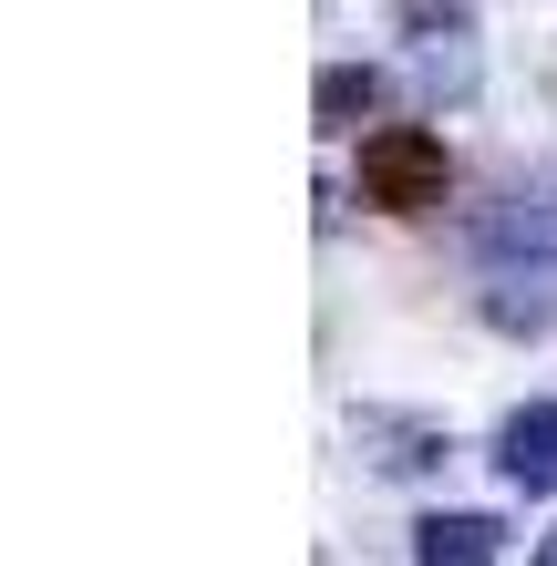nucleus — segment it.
I'll return each instance as SVG.
<instances>
[{
    "label": "nucleus",
    "instance_id": "nucleus-1",
    "mask_svg": "<svg viewBox=\"0 0 557 566\" xmlns=\"http://www.w3.org/2000/svg\"><path fill=\"white\" fill-rule=\"evenodd\" d=\"M475 269L496 279V289H557V207L547 196H506L496 217L475 227Z\"/></svg>",
    "mask_w": 557,
    "mask_h": 566
},
{
    "label": "nucleus",
    "instance_id": "nucleus-2",
    "mask_svg": "<svg viewBox=\"0 0 557 566\" xmlns=\"http://www.w3.org/2000/svg\"><path fill=\"white\" fill-rule=\"evenodd\" d=\"M496 463H506V484H527V494H557V402H527V412H506V432H496Z\"/></svg>",
    "mask_w": 557,
    "mask_h": 566
},
{
    "label": "nucleus",
    "instance_id": "nucleus-3",
    "mask_svg": "<svg viewBox=\"0 0 557 566\" xmlns=\"http://www.w3.org/2000/svg\"><path fill=\"white\" fill-rule=\"evenodd\" d=\"M413 566H496V515H423Z\"/></svg>",
    "mask_w": 557,
    "mask_h": 566
},
{
    "label": "nucleus",
    "instance_id": "nucleus-4",
    "mask_svg": "<svg viewBox=\"0 0 557 566\" xmlns=\"http://www.w3.org/2000/svg\"><path fill=\"white\" fill-rule=\"evenodd\" d=\"M372 176H382L392 196H413L423 176H444V155H434V145H382V155H372Z\"/></svg>",
    "mask_w": 557,
    "mask_h": 566
},
{
    "label": "nucleus",
    "instance_id": "nucleus-5",
    "mask_svg": "<svg viewBox=\"0 0 557 566\" xmlns=\"http://www.w3.org/2000/svg\"><path fill=\"white\" fill-rule=\"evenodd\" d=\"M537 566H557V536H547V546H537Z\"/></svg>",
    "mask_w": 557,
    "mask_h": 566
}]
</instances>
